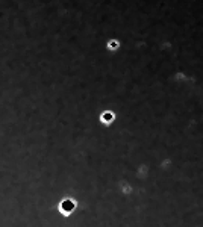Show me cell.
Instances as JSON below:
<instances>
[{
  "mask_svg": "<svg viewBox=\"0 0 203 227\" xmlns=\"http://www.w3.org/2000/svg\"><path fill=\"white\" fill-rule=\"evenodd\" d=\"M59 209L62 214L68 215V214H71L73 210L76 209V201H73L71 198H65V200H62V203L59 204Z\"/></svg>",
  "mask_w": 203,
  "mask_h": 227,
  "instance_id": "1",
  "label": "cell"
},
{
  "mask_svg": "<svg viewBox=\"0 0 203 227\" xmlns=\"http://www.w3.org/2000/svg\"><path fill=\"white\" fill-rule=\"evenodd\" d=\"M112 118H114L112 112H105V115H103V120H105V121H112Z\"/></svg>",
  "mask_w": 203,
  "mask_h": 227,
  "instance_id": "2",
  "label": "cell"
}]
</instances>
